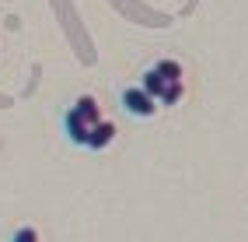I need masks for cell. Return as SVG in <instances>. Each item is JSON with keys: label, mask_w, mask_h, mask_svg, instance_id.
I'll return each instance as SVG.
<instances>
[{"label": "cell", "mask_w": 248, "mask_h": 242, "mask_svg": "<svg viewBox=\"0 0 248 242\" xmlns=\"http://www.w3.org/2000/svg\"><path fill=\"white\" fill-rule=\"evenodd\" d=\"M119 105H123L126 116H133V120H154L157 109H161V102L151 99L140 85H126V88L119 91Z\"/></svg>", "instance_id": "obj_1"}, {"label": "cell", "mask_w": 248, "mask_h": 242, "mask_svg": "<svg viewBox=\"0 0 248 242\" xmlns=\"http://www.w3.org/2000/svg\"><path fill=\"white\" fill-rule=\"evenodd\" d=\"M63 134H67V140L74 144V148H88V134H91V126L77 116L74 109L63 112Z\"/></svg>", "instance_id": "obj_2"}, {"label": "cell", "mask_w": 248, "mask_h": 242, "mask_svg": "<svg viewBox=\"0 0 248 242\" xmlns=\"http://www.w3.org/2000/svg\"><path fill=\"white\" fill-rule=\"evenodd\" d=\"M112 140H115V123L112 120H98L91 126V134H88V151L102 155L105 148H112Z\"/></svg>", "instance_id": "obj_3"}, {"label": "cell", "mask_w": 248, "mask_h": 242, "mask_svg": "<svg viewBox=\"0 0 248 242\" xmlns=\"http://www.w3.org/2000/svg\"><path fill=\"white\" fill-rule=\"evenodd\" d=\"M70 109H74V112H77V116L84 120L88 126H94L98 120H102V105H98V99H94V95H80V99H77Z\"/></svg>", "instance_id": "obj_4"}, {"label": "cell", "mask_w": 248, "mask_h": 242, "mask_svg": "<svg viewBox=\"0 0 248 242\" xmlns=\"http://www.w3.org/2000/svg\"><path fill=\"white\" fill-rule=\"evenodd\" d=\"M168 85H171V81H164V77H161L154 67H147V70H143L140 88H143L147 95H151V99H157V102H161V95H164V88H168Z\"/></svg>", "instance_id": "obj_5"}, {"label": "cell", "mask_w": 248, "mask_h": 242, "mask_svg": "<svg viewBox=\"0 0 248 242\" xmlns=\"http://www.w3.org/2000/svg\"><path fill=\"white\" fill-rule=\"evenodd\" d=\"M154 70H157L164 81H182V77H186V70H182V63H178V60H157V63H154Z\"/></svg>", "instance_id": "obj_6"}, {"label": "cell", "mask_w": 248, "mask_h": 242, "mask_svg": "<svg viewBox=\"0 0 248 242\" xmlns=\"http://www.w3.org/2000/svg\"><path fill=\"white\" fill-rule=\"evenodd\" d=\"M182 99H186V81H171V85L164 88V95H161V105L171 109V105H178Z\"/></svg>", "instance_id": "obj_7"}, {"label": "cell", "mask_w": 248, "mask_h": 242, "mask_svg": "<svg viewBox=\"0 0 248 242\" xmlns=\"http://www.w3.org/2000/svg\"><path fill=\"white\" fill-rule=\"evenodd\" d=\"M11 242H39V228L35 225H21V228L11 235Z\"/></svg>", "instance_id": "obj_8"}]
</instances>
